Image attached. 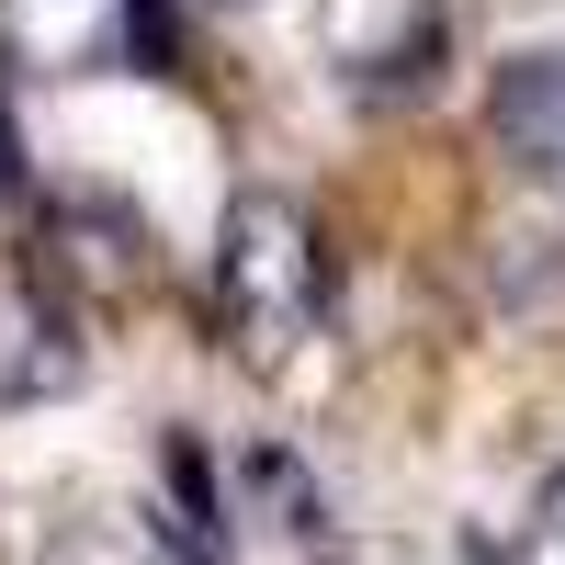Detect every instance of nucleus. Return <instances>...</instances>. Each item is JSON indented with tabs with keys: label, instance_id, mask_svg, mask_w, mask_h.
Here are the masks:
<instances>
[{
	"label": "nucleus",
	"instance_id": "obj_1",
	"mask_svg": "<svg viewBox=\"0 0 565 565\" xmlns=\"http://www.w3.org/2000/svg\"><path fill=\"white\" fill-rule=\"evenodd\" d=\"M215 306L226 328H238V351L260 373H282L306 340H317V317H328V238L306 226V204H282V193H238L215 226Z\"/></svg>",
	"mask_w": 565,
	"mask_h": 565
},
{
	"label": "nucleus",
	"instance_id": "obj_2",
	"mask_svg": "<svg viewBox=\"0 0 565 565\" xmlns=\"http://www.w3.org/2000/svg\"><path fill=\"white\" fill-rule=\"evenodd\" d=\"M0 45L23 68H136L125 0H0Z\"/></svg>",
	"mask_w": 565,
	"mask_h": 565
},
{
	"label": "nucleus",
	"instance_id": "obj_3",
	"mask_svg": "<svg viewBox=\"0 0 565 565\" xmlns=\"http://www.w3.org/2000/svg\"><path fill=\"white\" fill-rule=\"evenodd\" d=\"M487 136L521 170H565V45H532L487 79Z\"/></svg>",
	"mask_w": 565,
	"mask_h": 565
},
{
	"label": "nucleus",
	"instance_id": "obj_4",
	"mask_svg": "<svg viewBox=\"0 0 565 565\" xmlns=\"http://www.w3.org/2000/svg\"><path fill=\"white\" fill-rule=\"evenodd\" d=\"M543 521H554V532H565V476H554V487H543Z\"/></svg>",
	"mask_w": 565,
	"mask_h": 565
}]
</instances>
